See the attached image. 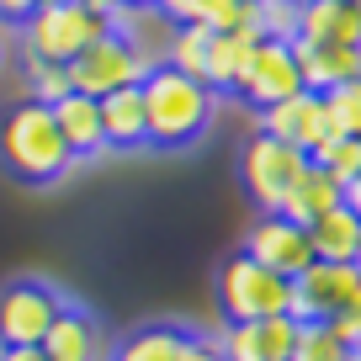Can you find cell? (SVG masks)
<instances>
[{
    "instance_id": "obj_1",
    "label": "cell",
    "mask_w": 361,
    "mask_h": 361,
    "mask_svg": "<svg viewBox=\"0 0 361 361\" xmlns=\"http://www.w3.org/2000/svg\"><path fill=\"white\" fill-rule=\"evenodd\" d=\"M144 106H149V149H192L218 117V90L197 75L154 64L144 75Z\"/></svg>"
},
{
    "instance_id": "obj_2",
    "label": "cell",
    "mask_w": 361,
    "mask_h": 361,
    "mask_svg": "<svg viewBox=\"0 0 361 361\" xmlns=\"http://www.w3.org/2000/svg\"><path fill=\"white\" fill-rule=\"evenodd\" d=\"M0 165L22 186H54L75 170V154L54 123V106L22 102L0 117Z\"/></svg>"
},
{
    "instance_id": "obj_3",
    "label": "cell",
    "mask_w": 361,
    "mask_h": 361,
    "mask_svg": "<svg viewBox=\"0 0 361 361\" xmlns=\"http://www.w3.org/2000/svg\"><path fill=\"white\" fill-rule=\"evenodd\" d=\"M117 27V16L85 11L80 0H43L16 32H22V54L27 59H48V64H75L90 43H102Z\"/></svg>"
},
{
    "instance_id": "obj_4",
    "label": "cell",
    "mask_w": 361,
    "mask_h": 361,
    "mask_svg": "<svg viewBox=\"0 0 361 361\" xmlns=\"http://www.w3.org/2000/svg\"><path fill=\"white\" fill-rule=\"evenodd\" d=\"M218 308H224L228 324L293 314V282L239 250V255H228L224 266H218Z\"/></svg>"
},
{
    "instance_id": "obj_5",
    "label": "cell",
    "mask_w": 361,
    "mask_h": 361,
    "mask_svg": "<svg viewBox=\"0 0 361 361\" xmlns=\"http://www.w3.org/2000/svg\"><path fill=\"white\" fill-rule=\"evenodd\" d=\"M308 165H314V159H308L303 149L282 144V138H271V133H255L245 144V154H239V180H245L250 202H255L260 213H282L287 192L308 176Z\"/></svg>"
},
{
    "instance_id": "obj_6",
    "label": "cell",
    "mask_w": 361,
    "mask_h": 361,
    "mask_svg": "<svg viewBox=\"0 0 361 361\" xmlns=\"http://www.w3.org/2000/svg\"><path fill=\"white\" fill-rule=\"evenodd\" d=\"M69 298L59 287L37 282V276H16L0 287V350L11 345H43L54 319L64 314Z\"/></svg>"
},
{
    "instance_id": "obj_7",
    "label": "cell",
    "mask_w": 361,
    "mask_h": 361,
    "mask_svg": "<svg viewBox=\"0 0 361 361\" xmlns=\"http://www.w3.org/2000/svg\"><path fill=\"white\" fill-rule=\"evenodd\" d=\"M149 59L138 54V43L133 37H123L112 27V32L102 37V43H90L85 54L69 64V85L80 90V96H112V90H128V85H144V75H149Z\"/></svg>"
},
{
    "instance_id": "obj_8",
    "label": "cell",
    "mask_w": 361,
    "mask_h": 361,
    "mask_svg": "<svg viewBox=\"0 0 361 361\" xmlns=\"http://www.w3.org/2000/svg\"><path fill=\"white\" fill-rule=\"evenodd\" d=\"M298 90H308V85H303V69H298L293 43L260 37L255 54H250V64H245V75H239V90H234V96H245L255 112H266V106L287 102V96H298Z\"/></svg>"
},
{
    "instance_id": "obj_9",
    "label": "cell",
    "mask_w": 361,
    "mask_h": 361,
    "mask_svg": "<svg viewBox=\"0 0 361 361\" xmlns=\"http://www.w3.org/2000/svg\"><path fill=\"white\" fill-rule=\"evenodd\" d=\"M361 287V266L356 260H314L303 276H293V319H335L345 314L350 293Z\"/></svg>"
},
{
    "instance_id": "obj_10",
    "label": "cell",
    "mask_w": 361,
    "mask_h": 361,
    "mask_svg": "<svg viewBox=\"0 0 361 361\" xmlns=\"http://www.w3.org/2000/svg\"><path fill=\"white\" fill-rule=\"evenodd\" d=\"M245 255L260 260V266H271L276 276H303L308 266H314V245H308V228L293 224L287 213H260L255 224H250L245 234Z\"/></svg>"
},
{
    "instance_id": "obj_11",
    "label": "cell",
    "mask_w": 361,
    "mask_h": 361,
    "mask_svg": "<svg viewBox=\"0 0 361 361\" xmlns=\"http://www.w3.org/2000/svg\"><path fill=\"white\" fill-rule=\"evenodd\" d=\"M260 133H271V138H282V144L303 149V154H314L335 128H329L324 96H319V90H298V96H287V102H276V106L260 112Z\"/></svg>"
},
{
    "instance_id": "obj_12",
    "label": "cell",
    "mask_w": 361,
    "mask_h": 361,
    "mask_svg": "<svg viewBox=\"0 0 361 361\" xmlns=\"http://www.w3.org/2000/svg\"><path fill=\"white\" fill-rule=\"evenodd\" d=\"M218 345H224L228 361H293L298 319L276 314V319H250V324H224Z\"/></svg>"
},
{
    "instance_id": "obj_13",
    "label": "cell",
    "mask_w": 361,
    "mask_h": 361,
    "mask_svg": "<svg viewBox=\"0 0 361 361\" xmlns=\"http://www.w3.org/2000/svg\"><path fill=\"white\" fill-rule=\"evenodd\" d=\"M48 361H112V345H106V329L96 324V314L80 303H64V314L54 319L43 345Z\"/></svg>"
},
{
    "instance_id": "obj_14",
    "label": "cell",
    "mask_w": 361,
    "mask_h": 361,
    "mask_svg": "<svg viewBox=\"0 0 361 361\" xmlns=\"http://www.w3.org/2000/svg\"><path fill=\"white\" fill-rule=\"evenodd\" d=\"M102 128H106V149L112 154H133L149 149V106H144V85H128L102 96Z\"/></svg>"
},
{
    "instance_id": "obj_15",
    "label": "cell",
    "mask_w": 361,
    "mask_h": 361,
    "mask_svg": "<svg viewBox=\"0 0 361 361\" xmlns=\"http://www.w3.org/2000/svg\"><path fill=\"white\" fill-rule=\"evenodd\" d=\"M54 123H59V133H64V144H69L75 159L106 154V128H102V102H96V96L69 90L64 102H54Z\"/></svg>"
},
{
    "instance_id": "obj_16",
    "label": "cell",
    "mask_w": 361,
    "mask_h": 361,
    "mask_svg": "<svg viewBox=\"0 0 361 361\" xmlns=\"http://www.w3.org/2000/svg\"><path fill=\"white\" fill-rule=\"evenodd\" d=\"M293 54L303 69V85L319 96L361 75V48H345V43H293Z\"/></svg>"
},
{
    "instance_id": "obj_17",
    "label": "cell",
    "mask_w": 361,
    "mask_h": 361,
    "mask_svg": "<svg viewBox=\"0 0 361 361\" xmlns=\"http://www.w3.org/2000/svg\"><path fill=\"white\" fill-rule=\"evenodd\" d=\"M298 43H345V48H361V11H350L345 0H308L303 22H298Z\"/></svg>"
},
{
    "instance_id": "obj_18",
    "label": "cell",
    "mask_w": 361,
    "mask_h": 361,
    "mask_svg": "<svg viewBox=\"0 0 361 361\" xmlns=\"http://www.w3.org/2000/svg\"><path fill=\"white\" fill-rule=\"evenodd\" d=\"M308 245H314V260H356V250H361V218L350 213L345 202L329 207V213H319L314 224H308Z\"/></svg>"
},
{
    "instance_id": "obj_19",
    "label": "cell",
    "mask_w": 361,
    "mask_h": 361,
    "mask_svg": "<svg viewBox=\"0 0 361 361\" xmlns=\"http://www.w3.org/2000/svg\"><path fill=\"white\" fill-rule=\"evenodd\" d=\"M260 32H213V48H207V85L224 96V90H239V75H245L250 54H255Z\"/></svg>"
},
{
    "instance_id": "obj_20",
    "label": "cell",
    "mask_w": 361,
    "mask_h": 361,
    "mask_svg": "<svg viewBox=\"0 0 361 361\" xmlns=\"http://www.w3.org/2000/svg\"><path fill=\"white\" fill-rule=\"evenodd\" d=\"M186 340L192 335L180 324H144V329H133L128 340L112 345V361H180Z\"/></svg>"
},
{
    "instance_id": "obj_21",
    "label": "cell",
    "mask_w": 361,
    "mask_h": 361,
    "mask_svg": "<svg viewBox=\"0 0 361 361\" xmlns=\"http://www.w3.org/2000/svg\"><path fill=\"white\" fill-rule=\"evenodd\" d=\"M340 202H345V197H340V186L324 176V170H314V165H308V176L298 180L293 192H287L282 213L293 218V224H303V228H308L319 213H329V207H340Z\"/></svg>"
},
{
    "instance_id": "obj_22",
    "label": "cell",
    "mask_w": 361,
    "mask_h": 361,
    "mask_svg": "<svg viewBox=\"0 0 361 361\" xmlns=\"http://www.w3.org/2000/svg\"><path fill=\"white\" fill-rule=\"evenodd\" d=\"M207 48H213V32H207L202 22L170 27V43H165V59H159V64H170V69H180V75H197V80H202L207 75Z\"/></svg>"
},
{
    "instance_id": "obj_23",
    "label": "cell",
    "mask_w": 361,
    "mask_h": 361,
    "mask_svg": "<svg viewBox=\"0 0 361 361\" xmlns=\"http://www.w3.org/2000/svg\"><path fill=\"white\" fill-rule=\"evenodd\" d=\"M308 159H314V170H324V176L335 180L340 192H345L350 180L361 176V138H350V133H329Z\"/></svg>"
},
{
    "instance_id": "obj_24",
    "label": "cell",
    "mask_w": 361,
    "mask_h": 361,
    "mask_svg": "<svg viewBox=\"0 0 361 361\" xmlns=\"http://www.w3.org/2000/svg\"><path fill=\"white\" fill-rule=\"evenodd\" d=\"M345 350H350V345L335 335V324H329V319H308V324H298V350H293V361H340Z\"/></svg>"
},
{
    "instance_id": "obj_25",
    "label": "cell",
    "mask_w": 361,
    "mask_h": 361,
    "mask_svg": "<svg viewBox=\"0 0 361 361\" xmlns=\"http://www.w3.org/2000/svg\"><path fill=\"white\" fill-rule=\"evenodd\" d=\"M207 32H260V0H207Z\"/></svg>"
},
{
    "instance_id": "obj_26",
    "label": "cell",
    "mask_w": 361,
    "mask_h": 361,
    "mask_svg": "<svg viewBox=\"0 0 361 361\" xmlns=\"http://www.w3.org/2000/svg\"><path fill=\"white\" fill-rule=\"evenodd\" d=\"M324 112H329V128H335V133L361 138V75L345 80V85H335V90H324Z\"/></svg>"
},
{
    "instance_id": "obj_27",
    "label": "cell",
    "mask_w": 361,
    "mask_h": 361,
    "mask_svg": "<svg viewBox=\"0 0 361 361\" xmlns=\"http://www.w3.org/2000/svg\"><path fill=\"white\" fill-rule=\"evenodd\" d=\"M27 102H43V106H54V102H64L69 90V64H48V59H27Z\"/></svg>"
},
{
    "instance_id": "obj_28",
    "label": "cell",
    "mask_w": 361,
    "mask_h": 361,
    "mask_svg": "<svg viewBox=\"0 0 361 361\" xmlns=\"http://www.w3.org/2000/svg\"><path fill=\"white\" fill-rule=\"evenodd\" d=\"M298 22H303V6H293V0H260V37L298 43Z\"/></svg>"
},
{
    "instance_id": "obj_29",
    "label": "cell",
    "mask_w": 361,
    "mask_h": 361,
    "mask_svg": "<svg viewBox=\"0 0 361 361\" xmlns=\"http://www.w3.org/2000/svg\"><path fill=\"white\" fill-rule=\"evenodd\" d=\"M154 11L165 16L170 27H192L207 16V0H154Z\"/></svg>"
},
{
    "instance_id": "obj_30",
    "label": "cell",
    "mask_w": 361,
    "mask_h": 361,
    "mask_svg": "<svg viewBox=\"0 0 361 361\" xmlns=\"http://www.w3.org/2000/svg\"><path fill=\"white\" fill-rule=\"evenodd\" d=\"M180 361H228V356H224V345H218V340L192 335V340H186V350H180Z\"/></svg>"
},
{
    "instance_id": "obj_31",
    "label": "cell",
    "mask_w": 361,
    "mask_h": 361,
    "mask_svg": "<svg viewBox=\"0 0 361 361\" xmlns=\"http://www.w3.org/2000/svg\"><path fill=\"white\" fill-rule=\"evenodd\" d=\"M37 6H43V0H0V22H6V27H22Z\"/></svg>"
},
{
    "instance_id": "obj_32",
    "label": "cell",
    "mask_w": 361,
    "mask_h": 361,
    "mask_svg": "<svg viewBox=\"0 0 361 361\" xmlns=\"http://www.w3.org/2000/svg\"><path fill=\"white\" fill-rule=\"evenodd\" d=\"M0 361H48L37 345H11V350H0Z\"/></svg>"
},
{
    "instance_id": "obj_33",
    "label": "cell",
    "mask_w": 361,
    "mask_h": 361,
    "mask_svg": "<svg viewBox=\"0 0 361 361\" xmlns=\"http://www.w3.org/2000/svg\"><path fill=\"white\" fill-rule=\"evenodd\" d=\"M80 6H85V11H102V16H117V11H123V0H80Z\"/></svg>"
},
{
    "instance_id": "obj_34",
    "label": "cell",
    "mask_w": 361,
    "mask_h": 361,
    "mask_svg": "<svg viewBox=\"0 0 361 361\" xmlns=\"http://www.w3.org/2000/svg\"><path fill=\"white\" fill-rule=\"evenodd\" d=\"M340 197H345V207H350V213H356V218H361V176H356V180H350V186H345V192H340Z\"/></svg>"
},
{
    "instance_id": "obj_35",
    "label": "cell",
    "mask_w": 361,
    "mask_h": 361,
    "mask_svg": "<svg viewBox=\"0 0 361 361\" xmlns=\"http://www.w3.org/2000/svg\"><path fill=\"white\" fill-rule=\"evenodd\" d=\"M345 314H350V319H356V324H361V287H356V293H350V303H345Z\"/></svg>"
},
{
    "instance_id": "obj_36",
    "label": "cell",
    "mask_w": 361,
    "mask_h": 361,
    "mask_svg": "<svg viewBox=\"0 0 361 361\" xmlns=\"http://www.w3.org/2000/svg\"><path fill=\"white\" fill-rule=\"evenodd\" d=\"M6 48H11V27L0 22V64H6Z\"/></svg>"
},
{
    "instance_id": "obj_37",
    "label": "cell",
    "mask_w": 361,
    "mask_h": 361,
    "mask_svg": "<svg viewBox=\"0 0 361 361\" xmlns=\"http://www.w3.org/2000/svg\"><path fill=\"white\" fill-rule=\"evenodd\" d=\"M340 361H361V345H356V350H345V356H340Z\"/></svg>"
},
{
    "instance_id": "obj_38",
    "label": "cell",
    "mask_w": 361,
    "mask_h": 361,
    "mask_svg": "<svg viewBox=\"0 0 361 361\" xmlns=\"http://www.w3.org/2000/svg\"><path fill=\"white\" fill-rule=\"evenodd\" d=\"M123 6H154V0H123Z\"/></svg>"
},
{
    "instance_id": "obj_39",
    "label": "cell",
    "mask_w": 361,
    "mask_h": 361,
    "mask_svg": "<svg viewBox=\"0 0 361 361\" xmlns=\"http://www.w3.org/2000/svg\"><path fill=\"white\" fill-rule=\"evenodd\" d=\"M345 6H350V11H361V0H345Z\"/></svg>"
},
{
    "instance_id": "obj_40",
    "label": "cell",
    "mask_w": 361,
    "mask_h": 361,
    "mask_svg": "<svg viewBox=\"0 0 361 361\" xmlns=\"http://www.w3.org/2000/svg\"><path fill=\"white\" fill-rule=\"evenodd\" d=\"M293 6H308V0H293Z\"/></svg>"
},
{
    "instance_id": "obj_41",
    "label": "cell",
    "mask_w": 361,
    "mask_h": 361,
    "mask_svg": "<svg viewBox=\"0 0 361 361\" xmlns=\"http://www.w3.org/2000/svg\"><path fill=\"white\" fill-rule=\"evenodd\" d=\"M356 266H361V250H356Z\"/></svg>"
}]
</instances>
